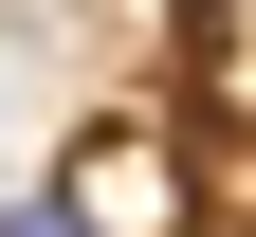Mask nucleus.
I'll list each match as a JSON object with an SVG mask.
<instances>
[{
  "label": "nucleus",
  "mask_w": 256,
  "mask_h": 237,
  "mask_svg": "<svg viewBox=\"0 0 256 237\" xmlns=\"http://www.w3.org/2000/svg\"><path fill=\"white\" fill-rule=\"evenodd\" d=\"M0 237H92V219H74V201H18V219H0Z\"/></svg>",
  "instance_id": "obj_1"
}]
</instances>
